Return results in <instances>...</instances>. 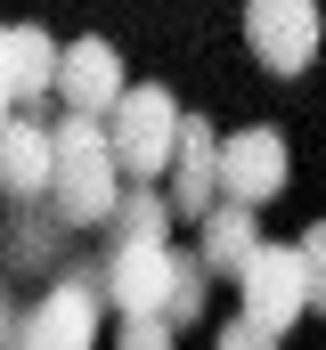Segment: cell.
<instances>
[{
  "label": "cell",
  "instance_id": "cell-1",
  "mask_svg": "<svg viewBox=\"0 0 326 350\" xmlns=\"http://www.w3.org/2000/svg\"><path fill=\"white\" fill-rule=\"evenodd\" d=\"M114 196H123V172H114L106 122L98 114H66L49 131V212L66 228H106Z\"/></svg>",
  "mask_w": 326,
  "mask_h": 350
},
{
  "label": "cell",
  "instance_id": "cell-2",
  "mask_svg": "<svg viewBox=\"0 0 326 350\" xmlns=\"http://www.w3.org/2000/svg\"><path fill=\"white\" fill-rule=\"evenodd\" d=\"M98 122H106V147H114V172L123 179H163V155L179 139V98L163 82H139V90L123 82Z\"/></svg>",
  "mask_w": 326,
  "mask_h": 350
},
{
  "label": "cell",
  "instance_id": "cell-3",
  "mask_svg": "<svg viewBox=\"0 0 326 350\" xmlns=\"http://www.w3.org/2000/svg\"><path fill=\"white\" fill-rule=\"evenodd\" d=\"M237 285H244V310H253V326H261L269 342H286V326L326 293L318 269L302 261V245H253L244 269H237Z\"/></svg>",
  "mask_w": 326,
  "mask_h": 350
},
{
  "label": "cell",
  "instance_id": "cell-4",
  "mask_svg": "<svg viewBox=\"0 0 326 350\" xmlns=\"http://www.w3.org/2000/svg\"><path fill=\"white\" fill-rule=\"evenodd\" d=\"M212 179H221V196L229 204H277L286 196V179H294V147H286V131H269V122H253V131H229V139H212Z\"/></svg>",
  "mask_w": 326,
  "mask_h": 350
},
{
  "label": "cell",
  "instance_id": "cell-5",
  "mask_svg": "<svg viewBox=\"0 0 326 350\" xmlns=\"http://www.w3.org/2000/svg\"><path fill=\"white\" fill-rule=\"evenodd\" d=\"M98 310H106V293H98L90 277H58V285L8 326V342H25V350H82L98 334Z\"/></svg>",
  "mask_w": 326,
  "mask_h": 350
},
{
  "label": "cell",
  "instance_id": "cell-6",
  "mask_svg": "<svg viewBox=\"0 0 326 350\" xmlns=\"http://www.w3.org/2000/svg\"><path fill=\"white\" fill-rule=\"evenodd\" d=\"M244 49L269 74H302L318 57V0H244Z\"/></svg>",
  "mask_w": 326,
  "mask_h": 350
},
{
  "label": "cell",
  "instance_id": "cell-7",
  "mask_svg": "<svg viewBox=\"0 0 326 350\" xmlns=\"http://www.w3.org/2000/svg\"><path fill=\"white\" fill-rule=\"evenodd\" d=\"M163 204H171V220H196L212 196H221V179H212V122L204 114H179V139H171V155H163Z\"/></svg>",
  "mask_w": 326,
  "mask_h": 350
},
{
  "label": "cell",
  "instance_id": "cell-8",
  "mask_svg": "<svg viewBox=\"0 0 326 350\" xmlns=\"http://www.w3.org/2000/svg\"><path fill=\"white\" fill-rule=\"evenodd\" d=\"M123 90V57L106 41H74L58 49V74H49V98H66V114H106Z\"/></svg>",
  "mask_w": 326,
  "mask_h": 350
},
{
  "label": "cell",
  "instance_id": "cell-9",
  "mask_svg": "<svg viewBox=\"0 0 326 350\" xmlns=\"http://www.w3.org/2000/svg\"><path fill=\"white\" fill-rule=\"evenodd\" d=\"M0 196L8 204L49 196V122H25V114L0 122Z\"/></svg>",
  "mask_w": 326,
  "mask_h": 350
},
{
  "label": "cell",
  "instance_id": "cell-10",
  "mask_svg": "<svg viewBox=\"0 0 326 350\" xmlns=\"http://www.w3.org/2000/svg\"><path fill=\"white\" fill-rule=\"evenodd\" d=\"M196 228H204V253H196V261L212 269V277H237L244 253L261 245V237H253V204H229V196H212V204L196 212Z\"/></svg>",
  "mask_w": 326,
  "mask_h": 350
},
{
  "label": "cell",
  "instance_id": "cell-11",
  "mask_svg": "<svg viewBox=\"0 0 326 350\" xmlns=\"http://www.w3.org/2000/svg\"><path fill=\"white\" fill-rule=\"evenodd\" d=\"M0 57H8V98H16V106H41V98H49L58 41H49L41 25H8V33H0Z\"/></svg>",
  "mask_w": 326,
  "mask_h": 350
},
{
  "label": "cell",
  "instance_id": "cell-12",
  "mask_svg": "<svg viewBox=\"0 0 326 350\" xmlns=\"http://www.w3.org/2000/svg\"><path fill=\"white\" fill-rule=\"evenodd\" d=\"M221 342H229V350H253V342L269 350V334H261V326H253V318H237V326H221Z\"/></svg>",
  "mask_w": 326,
  "mask_h": 350
},
{
  "label": "cell",
  "instance_id": "cell-13",
  "mask_svg": "<svg viewBox=\"0 0 326 350\" xmlns=\"http://www.w3.org/2000/svg\"><path fill=\"white\" fill-rule=\"evenodd\" d=\"M16 114V98H8V57H0V122Z\"/></svg>",
  "mask_w": 326,
  "mask_h": 350
},
{
  "label": "cell",
  "instance_id": "cell-14",
  "mask_svg": "<svg viewBox=\"0 0 326 350\" xmlns=\"http://www.w3.org/2000/svg\"><path fill=\"white\" fill-rule=\"evenodd\" d=\"M8 326H16V318H8V293H0V342H8Z\"/></svg>",
  "mask_w": 326,
  "mask_h": 350
}]
</instances>
